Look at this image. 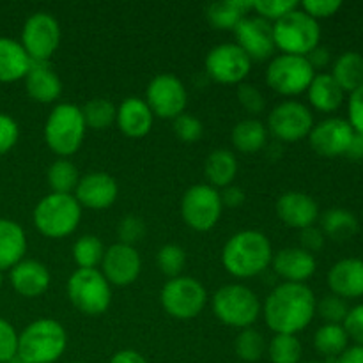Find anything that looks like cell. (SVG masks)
Returning <instances> with one entry per match:
<instances>
[{"instance_id":"1","label":"cell","mask_w":363,"mask_h":363,"mask_svg":"<svg viewBox=\"0 0 363 363\" xmlns=\"http://www.w3.org/2000/svg\"><path fill=\"white\" fill-rule=\"evenodd\" d=\"M315 303L314 291L307 284L282 282L266 298L262 315L275 335H296L312 323Z\"/></svg>"},{"instance_id":"2","label":"cell","mask_w":363,"mask_h":363,"mask_svg":"<svg viewBox=\"0 0 363 363\" xmlns=\"http://www.w3.org/2000/svg\"><path fill=\"white\" fill-rule=\"evenodd\" d=\"M273 248L268 236L259 230H240L227 240L222 264L236 279H252L272 266Z\"/></svg>"},{"instance_id":"3","label":"cell","mask_w":363,"mask_h":363,"mask_svg":"<svg viewBox=\"0 0 363 363\" xmlns=\"http://www.w3.org/2000/svg\"><path fill=\"white\" fill-rule=\"evenodd\" d=\"M67 347V333L55 319H35L18 335V357L27 363H53Z\"/></svg>"},{"instance_id":"4","label":"cell","mask_w":363,"mask_h":363,"mask_svg":"<svg viewBox=\"0 0 363 363\" xmlns=\"http://www.w3.org/2000/svg\"><path fill=\"white\" fill-rule=\"evenodd\" d=\"M39 234L50 240L71 236L82 222V206L73 194H52L41 199L32 213Z\"/></svg>"},{"instance_id":"5","label":"cell","mask_w":363,"mask_h":363,"mask_svg":"<svg viewBox=\"0 0 363 363\" xmlns=\"http://www.w3.org/2000/svg\"><path fill=\"white\" fill-rule=\"evenodd\" d=\"M84 113L73 103H59L53 106L45 123V142L53 155L60 158L73 156L85 138Z\"/></svg>"},{"instance_id":"6","label":"cell","mask_w":363,"mask_h":363,"mask_svg":"<svg viewBox=\"0 0 363 363\" xmlns=\"http://www.w3.org/2000/svg\"><path fill=\"white\" fill-rule=\"evenodd\" d=\"M213 314L220 323L233 328H252L262 312V305L257 294L241 284L223 286L213 294Z\"/></svg>"},{"instance_id":"7","label":"cell","mask_w":363,"mask_h":363,"mask_svg":"<svg viewBox=\"0 0 363 363\" xmlns=\"http://www.w3.org/2000/svg\"><path fill=\"white\" fill-rule=\"evenodd\" d=\"M273 41L275 48L287 55L307 57L321 41L319 21L308 16L301 9L291 11L273 23Z\"/></svg>"},{"instance_id":"8","label":"cell","mask_w":363,"mask_h":363,"mask_svg":"<svg viewBox=\"0 0 363 363\" xmlns=\"http://www.w3.org/2000/svg\"><path fill=\"white\" fill-rule=\"evenodd\" d=\"M71 305L84 315H101L112 303V286L99 269H77L66 286Z\"/></svg>"},{"instance_id":"9","label":"cell","mask_w":363,"mask_h":363,"mask_svg":"<svg viewBox=\"0 0 363 363\" xmlns=\"http://www.w3.org/2000/svg\"><path fill=\"white\" fill-rule=\"evenodd\" d=\"M162 307L170 318L188 321L204 311L208 303V291L194 277L181 275L170 279L160 293Z\"/></svg>"},{"instance_id":"10","label":"cell","mask_w":363,"mask_h":363,"mask_svg":"<svg viewBox=\"0 0 363 363\" xmlns=\"http://www.w3.org/2000/svg\"><path fill=\"white\" fill-rule=\"evenodd\" d=\"M315 77V69L307 57L280 53L272 59L266 69V84L272 91L282 96H298L307 92L308 85Z\"/></svg>"},{"instance_id":"11","label":"cell","mask_w":363,"mask_h":363,"mask_svg":"<svg viewBox=\"0 0 363 363\" xmlns=\"http://www.w3.org/2000/svg\"><path fill=\"white\" fill-rule=\"evenodd\" d=\"M223 204L220 191L204 184H194L181 199V216L184 223L195 233H208L218 223Z\"/></svg>"},{"instance_id":"12","label":"cell","mask_w":363,"mask_h":363,"mask_svg":"<svg viewBox=\"0 0 363 363\" xmlns=\"http://www.w3.org/2000/svg\"><path fill=\"white\" fill-rule=\"evenodd\" d=\"M21 46L34 62H48L60 45V25L53 14L39 11L21 28Z\"/></svg>"},{"instance_id":"13","label":"cell","mask_w":363,"mask_h":363,"mask_svg":"<svg viewBox=\"0 0 363 363\" xmlns=\"http://www.w3.org/2000/svg\"><path fill=\"white\" fill-rule=\"evenodd\" d=\"M314 116L307 105L294 99L279 103L268 116V131L284 144L300 142L311 135Z\"/></svg>"},{"instance_id":"14","label":"cell","mask_w":363,"mask_h":363,"mask_svg":"<svg viewBox=\"0 0 363 363\" xmlns=\"http://www.w3.org/2000/svg\"><path fill=\"white\" fill-rule=\"evenodd\" d=\"M204 67L213 82L222 85H240L252 69V60L236 43H222L209 50Z\"/></svg>"},{"instance_id":"15","label":"cell","mask_w":363,"mask_h":363,"mask_svg":"<svg viewBox=\"0 0 363 363\" xmlns=\"http://www.w3.org/2000/svg\"><path fill=\"white\" fill-rule=\"evenodd\" d=\"M145 103L155 117L174 121L186 108V87L176 74L162 73L149 82L145 89Z\"/></svg>"},{"instance_id":"16","label":"cell","mask_w":363,"mask_h":363,"mask_svg":"<svg viewBox=\"0 0 363 363\" xmlns=\"http://www.w3.org/2000/svg\"><path fill=\"white\" fill-rule=\"evenodd\" d=\"M236 45L254 62H264L275 53L273 25L259 16H245L234 28Z\"/></svg>"},{"instance_id":"17","label":"cell","mask_w":363,"mask_h":363,"mask_svg":"<svg viewBox=\"0 0 363 363\" xmlns=\"http://www.w3.org/2000/svg\"><path fill=\"white\" fill-rule=\"evenodd\" d=\"M142 272L140 254L135 247L116 243L105 250L101 261V273L110 286L126 287L138 279Z\"/></svg>"},{"instance_id":"18","label":"cell","mask_w":363,"mask_h":363,"mask_svg":"<svg viewBox=\"0 0 363 363\" xmlns=\"http://www.w3.org/2000/svg\"><path fill=\"white\" fill-rule=\"evenodd\" d=\"M353 135V128L346 119L328 117V119L314 124L311 135H308V142L319 156L337 158V156L346 155Z\"/></svg>"},{"instance_id":"19","label":"cell","mask_w":363,"mask_h":363,"mask_svg":"<svg viewBox=\"0 0 363 363\" xmlns=\"http://www.w3.org/2000/svg\"><path fill=\"white\" fill-rule=\"evenodd\" d=\"M119 195L117 181L106 172H91L80 177L74 188V199L82 208L87 209H106L113 206Z\"/></svg>"},{"instance_id":"20","label":"cell","mask_w":363,"mask_h":363,"mask_svg":"<svg viewBox=\"0 0 363 363\" xmlns=\"http://www.w3.org/2000/svg\"><path fill=\"white\" fill-rule=\"evenodd\" d=\"M277 216L280 222L293 229H307L319 218V206L308 194L303 191H287L277 199Z\"/></svg>"},{"instance_id":"21","label":"cell","mask_w":363,"mask_h":363,"mask_svg":"<svg viewBox=\"0 0 363 363\" xmlns=\"http://www.w3.org/2000/svg\"><path fill=\"white\" fill-rule=\"evenodd\" d=\"M272 266L275 275L284 282L305 284L315 273L318 262L311 252L301 247H289L273 254Z\"/></svg>"},{"instance_id":"22","label":"cell","mask_w":363,"mask_h":363,"mask_svg":"<svg viewBox=\"0 0 363 363\" xmlns=\"http://www.w3.org/2000/svg\"><path fill=\"white\" fill-rule=\"evenodd\" d=\"M9 280L13 289L23 298H39L48 291L52 275L43 262L34 259H23L9 269Z\"/></svg>"},{"instance_id":"23","label":"cell","mask_w":363,"mask_h":363,"mask_svg":"<svg viewBox=\"0 0 363 363\" xmlns=\"http://www.w3.org/2000/svg\"><path fill=\"white\" fill-rule=\"evenodd\" d=\"M155 116L145 99L130 96L117 106L116 124L123 135L130 138H142L152 130Z\"/></svg>"},{"instance_id":"24","label":"cell","mask_w":363,"mask_h":363,"mask_svg":"<svg viewBox=\"0 0 363 363\" xmlns=\"http://www.w3.org/2000/svg\"><path fill=\"white\" fill-rule=\"evenodd\" d=\"M328 286L332 294L342 300L363 296V261L362 259H342L335 262L328 272Z\"/></svg>"},{"instance_id":"25","label":"cell","mask_w":363,"mask_h":363,"mask_svg":"<svg viewBox=\"0 0 363 363\" xmlns=\"http://www.w3.org/2000/svg\"><path fill=\"white\" fill-rule=\"evenodd\" d=\"M23 80L28 98L43 103V105L57 101L62 94V82H60L59 74L53 71V67L50 66V62H34L32 60L30 69Z\"/></svg>"},{"instance_id":"26","label":"cell","mask_w":363,"mask_h":363,"mask_svg":"<svg viewBox=\"0 0 363 363\" xmlns=\"http://www.w3.org/2000/svg\"><path fill=\"white\" fill-rule=\"evenodd\" d=\"M27 254V236L20 223L0 218V272L11 269Z\"/></svg>"},{"instance_id":"27","label":"cell","mask_w":363,"mask_h":363,"mask_svg":"<svg viewBox=\"0 0 363 363\" xmlns=\"http://www.w3.org/2000/svg\"><path fill=\"white\" fill-rule=\"evenodd\" d=\"M32 59L20 41L11 38H0V82L23 80L30 69Z\"/></svg>"},{"instance_id":"28","label":"cell","mask_w":363,"mask_h":363,"mask_svg":"<svg viewBox=\"0 0 363 363\" xmlns=\"http://www.w3.org/2000/svg\"><path fill=\"white\" fill-rule=\"evenodd\" d=\"M238 170H240V163H238L236 155L229 149H216L206 158V179H208L209 186L216 188V190L218 188L223 190V188L234 184Z\"/></svg>"},{"instance_id":"29","label":"cell","mask_w":363,"mask_h":363,"mask_svg":"<svg viewBox=\"0 0 363 363\" xmlns=\"http://www.w3.org/2000/svg\"><path fill=\"white\" fill-rule=\"evenodd\" d=\"M308 103L319 112H335L344 101V91L330 73H315L307 89Z\"/></svg>"},{"instance_id":"30","label":"cell","mask_w":363,"mask_h":363,"mask_svg":"<svg viewBox=\"0 0 363 363\" xmlns=\"http://www.w3.org/2000/svg\"><path fill=\"white\" fill-rule=\"evenodd\" d=\"M250 9L252 4L247 0H220L206 7V20L216 30H234Z\"/></svg>"},{"instance_id":"31","label":"cell","mask_w":363,"mask_h":363,"mask_svg":"<svg viewBox=\"0 0 363 363\" xmlns=\"http://www.w3.org/2000/svg\"><path fill=\"white\" fill-rule=\"evenodd\" d=\"M230 142H233L234 149H238L240 152H247V155L257 152L268 144V128L259 119L248 117V119L240 121L233 128Z\"/></svg>"},{"instance_id":"32","label":"cell","mask_w":363,"mask_h":363,"mask_svg":"<svg viewBox=\"0 0 363 363\" xmlns=\"http://www.w3.org/2000/svg\"><path fill=\"white\" fill-rule=\"evenodd\" d=\"M325 238H330L333 241H347L358 233V218L344 208H332L323 213L321 227Z\"/></svg>"},{"instance_id":"33","label":"cell","mask_w":363,"mask_h":363,"mask_svg":"<svg viewBox=\"0 0 363 363\" xmlns=\"http://www.w3.org/2000/svg\"><path fill=\"white\" fill-rule=\"evenodd\" d=\"M333 78L344 92H353L363 85V55L358 52H346L333 62Z\"/></svg>"},{"instance_id":"34","label":"cell","mask_w":363,"mask_h":363,"mask_svg":"<svg viewBox=\"0 0 363 363\" xmlns=\"http://www.w3.org/2000/svg\"><path fill=\"white\" fill-rule=\"evenodd\" d=\"M347 342H350V337H347L342 325H328V323H325L314 335L315 351L328 358V360L340 357L347 350Z\"/></svg>"},{"instance_id":"35","label":"cell","mask_w":363,"mask_h":363,"mask_svg":"<svg viewBox=\"0 0 363 363\" xmlns=\"http://www.w3.org/2000/svg\"><path fill=\"white\" fill-rule=\"evenodd\" d=\"M46 181L52 194H71L80 181V174L69 158H59L48 167Z\"/></svg>"},{"instance_id":"36","label":"cell","mask_w":363,"mask_h":363,"mask_svg":"<svg viewBox=\"0 0 363 363\" xmlns=\"http://www.w3.org/2000/svg\"><path fill=\"white\" fill-rule=\"evenodd\" d=\"M105 250L106 248L103 247V241L98 236L85 234L74 241L73 261L78 269H96L98 264H101Z\"/></svg>"},{"instance_id":"37","label":"cell","mask_w":363,"mask_h":363,"mask_svg":"<svg viewBox=\"0 0 363 363\" xmlns=\"http://www.w3.org/2000/svg\"><path fill=\"white\" fill-rule=\"evenodd\" d=\"M82 113H84L85 126L103 131L116 123L117 106L112 101H108V99L96 98L85 103Z\"/></svg>"},{"instance_id":"38","label":"cell","mask_w":363,"mask_h":363,"mask_svg":"<svg viewBox=\"0 0 363 363\" xmlns=\"http://www.w3.org/2000/svg\"><path fill=\"white\" fill-rule=\"evenodd\" d=\"M269 362L272 363H300L301 354H303V347L298 340L296 335H282L277 333L268 344Z\"/></svg>"},{"instance_id":"39","label":"cell","mask_w":363,"mask_h":363,"mask_svg":"<svg viewBox=\"0 0 363 363\" xmlns=\"http://www.w3.org/2000/svg\"><path fill=\"white\" fill-rule=\"evenodd\" d=\"M266 350H268L266 339L255 328L241 330L234 340V351L243 362H259L264 357Z\"/></svg>"},{"instance_id":"40","label":"cell","mask_w":363,"mask_h":363,"mask_svg":"<svg viewBox=\"0 0 363 363\" xmlns=\"http://www.w3.org/2000/svg\"><path fill=\"white\" fill-rule=\"evenodd\" d=\"M156 262L163 275L176 279V277H181L186 266V252L177 245H163L156 255Z\"/></svg>"},{"instance_id":"41","label":"cell","mask_w":363,"mask_h":363,"mask_svg":"<svg viewBox=\"0 0 363 363\" xmlns=\"http://www.w3.org/2000/svg\"><path fill=\"white\" fill-rule=\"evenodd\" d=\"M250 4L252 11H255L259 18L266 21H273V23L286 16V14H289L291 11L300 7V4L294 2V0H252Z\"/></svg>"},{"instance_id":"42","label":"cell","mask_w":363,"mask_h":363,"mask_svg":"<svg viewBox=\"0 0 363 363\" xmlns=\"http://www.w3.org/2000/svg\"><path fill=\"white\" fill-rule=\"evenodd\" d=\"M347 312H350L347 301L335 294H328L315 303V314H319V318L325 319L328 325H342Z\"/></svg>"},{"instance_id":"43","label":"cell","mask_w":363,"mask_h":363,"mask_svg":"<svg viewBox=\"0 0 363 363\" xmlns=\"http://www.w3.org/2000/svg\"><path fill=\"white\" fill-rule=\"evenodd\" d=\"M174 133L184 144H195L204 135V126L191 113H181L179 117L174 119Z\"/></svg>"},{"instance_id":"44","label":"cell","mask_w":363,"mask_h":363,"mask_svg":"<svg viewBox=\"0 0 363 363\" xmlns=\"http://www.w3.org/2000/svg\"><path fill=\"white\" fill-rule=\"evenodd\" d=\"M144 236H145L144 220L133 215H128L124 216V218H121L119 225H117V238H119V243L135 247V243H138Z\"/></svg>"},{"instance_id":"45","label":"cell","mask_w":363,"mask_h":363,"mask_svg":"<svg viewBox=\"0 0 363 363\" xmlns=\"http://www.w3.org/2000/svg\"><path fill=\"white\" fill-rule=\"evenodd\" d=\"M238 101L252 116H259L266 108V98L255 85L252 84H240L238 87Z\"/></svg>"},{"instance_id":"46","label":"cell","mask_w":363,"mask_h":363,"mask_svg":"<svg viewBox=\"0 0 363 363\" xmlns=\"http://www.w3.org/2000/svg\"><path fill=\"white\" fill-rule=\"evenodd\" d=\"M18 354V333L9 321L0 318V363L9 362Z\"/></svg>"},{"instance_id":"47","label":"cell","mask_w":363,"mask_h":363,"mask_svg":"<svg viewBox=\"0 0 363 363\" xmlns=\"http://www.w3.org/2000/svg\"><path fill=\"white\" fill-rule=\"evenodd\" d=\"M20 138V126L7 113L0 112V156L9 152Z\"/></svg>"},{"instance_id":"48","label":"cell","mask_w":363,"mask_h":363,"mask_svg":"<svg viewBox=\"0 0 363 363\" xmlns=\"http://www.w3.org/2000/svg\"><path fill=\"white\" fill-rule=\"evenodd\" d=\"M301 11L307 13L308 16L314 18L315 21L321 18H330L342 7L340 0H305L300 4Z\"/></svg>"},{"instance_id":"49","label":"cell","mask_w":363,"mask_h":363,"mask_svg":"<svg viewBox=\"0 0 363 363\" xmlns=\"http://www.w3.org/2000/svg\"><path fill=\"white\" fill-rule=\"evenodd\" d=\"M347 337L357 342V346H363V303L350 308L346 319L342 323Z\"/></svg>"},{"instance_id":"50","label":"cell","mask_w":363,"mask_h":363,"mask_svg":"<svg viewBox=\"0 0 363 363\" xmlns=\"http://www.w3.org/2000/svg\"><path fill=\"white\" fill-rule=\"evenodd\" d=\"M347 113H350L347 123L351 124L354 133L363 137V85L351 92L350 103H347Z\"/></svg>"},{"instance_id":"51","label":"cell","mask_w":363,"mask_h":363,"mask_svg":"<svg viewBox=\"0 0 363 363\" xmlns=\"http://www.w3.org/2000/svg\"><path fill=\"white\" fill-rule=\"evenodd\" d=\"M325 234L319 227H307V229L300 230V241H301V248L307 252H319L323 247H325Z\"/></svg>"},{"instance_id":"52","label":"cell","mask_w":363,"mask_h":363,"mask_svg":"<svg viewBox=\"0 0 363 363\" xmlns=\"http://www.w3.org/2000/svg\"><path fill=\"white\" fill-rule=\"evenodd\" d=\"M220 199H222V204L227 206V208H240L245 202V191L238 184H230V186L223 188L220 191Z\"/></svg>"},{"instance_id":"53","label":"cell","mask_w":363,"mask_h":363,"mask_svg":"<svg viewBox=\"0 0 363 363\" xmlns=\"http://www.w3.org/2000/svg\"><path fill=\"white\" fill-rule=\"evenodd\" d=\"M330 52L328 48H325V46H318V48L312 50L311 53L307 55V60L311 62V66L314 67V69H319V67H325L326 64L330 62Z\"/></svg>"},{"instance_id":"54","label":"cell","mask_w":363,"mask_h":363,"mask_svg":"<svg viewBox=\"0 0 363 363\" xmlns=\"http://www.w3.org/2000/svg\"><path fill=\"white\" fill-rule=\"evenodd\" d=\"M110 363H147V360H145L138 351L123 350L117 351V353L110 358Z\"/></svg>"},{"instance_id":"55","label":"cell","mask_w":363,"mask_h":363,"mask_svg":"<svg viewBox=\"0 0 363 363\" xmlns=\"http://www.w3.org/2000/svg\"><path fill=\"white\" fill-rule=\"evenodd\" d=\"M333 363H363V346L347 347Z\"/></svg>"},{"instance_id":"56","label":"cell","mask_w":363,"mask_h":363,"mask_svg":"<svg viewBox=\"0 0 363 363\" xmlns=\"http://www.w3.org/2000/svg\"><path fill=\"white\" fill-rule=\"evenodd\" d=\"M350 160H354V162H358V160H363V137L362 135L354 133L353 138H351L350 142V147H347L346 155Z\"/></svg>"},{"instance_id":"57","label":"cell","mask_w":363,"mask_h":363,"mask_svg":"<svg viewBox=\"0 0 363 363\" xmlns=\"http://www.w3.org/2000/svg\"><path fill=\"white\" fill-rule=\"evenodd\" d=\"M6 363H27V362H25V360H21V358L18 357V354H16V357H14V358H11V360H9V362H6Z\"/></svg>"},{"instance_id":"58","label":"cell","mask_w":363,"mask_h":363,"mask_svg":"<svg viewBox=\"0 0 363 363\" xmlns=\"http://www.w3.org/2000/svg\"><path fill=\"white\" fill-rule=\"evenodd\" d=\"M2 284H4V277H2V272H0V289H2Z\"/></svg>"},{"instance_id":"59","label":"cell","mask_w":363,"mask_h":363,"mask_svg":"<svg viewBox=\"0 0 363 363\" xmlns=\"http://www.w3.org/2000/svg\"><path fill=\"white\" fill-rule=\"evenodd\" d=\"M307 363H323V362H307Z\"/></svg>"}]
</instances>
